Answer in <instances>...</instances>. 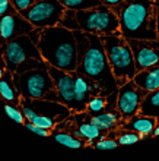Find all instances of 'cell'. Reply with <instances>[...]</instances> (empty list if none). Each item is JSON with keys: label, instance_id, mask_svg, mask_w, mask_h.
<instances>
[{"label": "cell", "instance_id": "6da1fadb", "mask_svg": "<svg viewBox=\"0 0 159 161\" xmlns=\"http://www.w3.org/2000/svg\"><path fill=\"white\" fill-rule=\"evenodd\" d=\"M126 40H158L155 0H124L114 8Z\"/></svg>", "mask_w": 159, "mask_h": 161}, {"label": "cell", "instance_id": "7a4b0ae2", "mask_svg": "<svg viewBox=\"0 0 159 161\" xmlns=\"http://www.w3.org/2000/svg\"><path fill=\"white\" fill-rule=\"evenodd\" d=\"M37 47L42 60L48 66L64 72H76L79 57L73 31L60 25L41 30V38Z\"/></svg>", "mask_w": 159, "mask_h": 161}, {"label": "cell", "instance_id": "3957f363", "mask_svg": "<svg viewBox=\"0 0 159 161\" xmlns=\"http://www.w3.org/2000/svg\"><path fill=\"white\" fill-rule=\"evenodd\" d=\"M89 35V47L85 51L83 57L79 60L76 73L82 75L91 82H96L104 91V97L117 92L118 85L111 70V66L107 59L102 40L98 35Z\"/></svg>", "mask_w": 159, "mask_h": 161}, {"label": "cell", "instance_id": "277c9868", "mask_svg": "<svg viewBox=\"0 0 159 161\" xmlns=\"http://www.w3.org/2000/svg\"><path fill=\"white\" fill-rule=\"evenodd\" d=\"M104 44L107 59L114 73V78L117 80V85L121 86L129 80H133L137 69L134 63V56L131 51L129 41L123 38L120 34L104 35L101 37Z\"/></svg>", "mask_w": 159, "mask_h": 161}, {"label": "cell", "instance_id": "5b68a950", "mask_svg": "<svg viewBox=\"0 0 159 161\" xmlns=\"http://www.w3.org/2000/svg\"><path fill=\"white\" fill-rule=\"evenodd\" d=\"M80 31L98 37L120 34V21L114 9L101 4L98 8L77 12Z\"/></svg>", "mask_w": 159, "mask_h": 161}, {"label": "cell", "instance_id": "8992f818", "mask_svg": "<svg viewBox=\"0 0 159 161\" xmlns=\"http://www.w3.org/2000/svg\"><path fill=\"white\" fill-rule=\"evenodd\" d=\"M13 82L22 98L41 100L54 89V82L48 69H35L25 73H13Z\"/></svg>", "mask_w": 159, "mask_h": 161}, {"label": "cell", "instance_id": "52a82bcc", "mask_svg": "<svg viewBox=\"0 0 159 161\" xmlns=\"http://www.w3.org/2000/svg\"><path fill=\"white\" fill-rule=\"evenodd\" d=\"M64 10L66 8L59 0H37L31 8L21 12V15L34 28L45 30L59 25Z\"/></svg>", "mask_w": 159, "mask_h": 161}, {"label": "cell", "instance_id": "ba28073f", "mask_svg": "<svg viewBox=\"0 0 159 161\" xmlns=\"http://www.w3.org/2000/svg\"><path fill=\"white\" fill-rule=\"evenodd\" d=\"M28 59H42L37 44H34L28 35H22L6 42V47H4L6 70L15 73L18 66Z\"/></svg>", "mask_w": 159, "mask_h": 161}, {"label": "cell", "instance_id": "9c48e42d", "mask_svg": "<svg viewBox=\"0 0 159 161\" xmlns=\"http://www.w3.org/2000/svg\"><path fill=\"white\" fill-rule=\"evenodd\" d=\"M146 91L139 88L133 80H129L124 85L118 86L117 91V111L121 116V122L133 119L140 114L142 101L146 97Z\"/></svg>", "mask_w": 159, "mask_h": 161}, {"label": "cell", "instance_id": "30bf717a", "mask_svg": "<svg viewBox=\"0 0 159 161\" xmlns=\"http://www.w3.org/2000/svg\"><path fill=\"white\" fill-rule=\"evenodd\" d=\"M134 56L137 72L159 63V40H127Z\"/></svg>", "mask_w": 159, "mask_h": 161}, {"label": "cell", "instance_id": "8fae6325", "mask_svg": "<svg viewBox=\"0 0 159 161\" xmlns=\"http://www.w3.org/2000/svg\"><path fill=\"white\" fill-rule=\"evenodd\" d=\"M50 76L54 82V89L61 104L73 111L75 108V76L76 72H64L56 68H48Z\"/></svg>", "mask_w": 159, "mask_h": 161}, {"label": "cell", "instance_id": "7c38bea8", "mask_svg": "<svg viewBox=\"0 0 159 161\" xmlns=\"http://www.w3.org/2000/svg\"><path fill=\"white\" fill-rule=\"evenodd\" d=\"M34 26L21 13H12V15H6L2 18V37L4 42H9L12 40L22 37V35H28Z\"/></svg>", "mask_w": 159, "mask_h": 161}, {"label": "cell", "instance_id": "4fadbf2b", "mask_svg": "<svg viewBox=\"0 0 159 161\" xmlns=\"http://www.w3.org/2000/svg\"><path fill=\"white\" fill-rule=\"evenodd\" d=\"M32 107L35 108L38 114L45 116L53 119L56 123H60L67 120L72 114V110L67 106L61 104V103H56V101H48V100H32Z\"/></svg>", "mask_w": 159, "mask_h": 161}, {"label": "cell", "instance_id": "5bb4252c", "mask_svg": "<svg viewBox=\"0 0 159 161\" xmlns=\"http://www.w3.org/2000/svg\"><path fill=\"white\" fill-rule=\"evenodd\" d=\"M158 126V122L153 117H147L143 114L134 116L133 119L127 120V122H121L120 129L124 130H131L136 132L142 136V139H146L149 136H152V132L155 130V127Z\"/></svg>", "mask_w": 159, "mask_h": 161}, {"label": "cell", "instance_id": "9a60e30c", "mask_svg": "<svg viewBox=\"0 0 159 161\" xmlns=\"http://www.w3.org/2000/svg\"><path fill=\"white\" fill-rule=\"evenodd\" d=\"M133 82L146 92H152V91L159 89V63L152 66V68L145 69L142 72H137Z\"/></svg>", "mask_w": 159, "mask_h": 161}, {"label": "cell", "instance_id": "2e32d148", "mask_svg": "<svg viewBox=\"0 0 159 161\" xmlns=\"http://www.w3.org/2000/svg\"><path fill=\"white\" fill-rule=\"evenodd\" d=\"M0 97L3 98L6 104H13V106H19L21 103V94L15 86L13 82V73L6 70L3 79L0 80Z\"/></svg>", "mask_w": 159, "mask_h": 161}, {"label": "cell", "instance_id": "e0dca14e", "mask_svg": "<svg viewBox=\"0 0 159 161\" xmlns=\"http://www.w3.org/2000/svg\"><path fill=\"white\" fill-rule=\"evenodd\" d=\"M86 117H88V114L83 113V120H77L76 117L75 119L77 120V129H79L82 136H83V141L86 142V145L93 147L96 141H99L104 138V132L101 130L99 127H96L95 125L91 122V119L86 120Z\"/></svg>", "mask_w": 159, "mask_h": 161}, {"label": "cell", "instance_id": "ac0fdd59", "mask_svg": "<svg viewBox=\"0 0 159 161\" xmlns=\"http://www.w3.org/2000/svg\"><path fill=\"white\" fill-rule=\"evenodd\" d=\"M91 122L96 127H99L102 132H113L117 129L118 123H121V116L117 110L113 111H104L98 116H91Z\"/></svg>", "mask_w": 159, "mask_h": 161}, {"label": "cell", "instance_id": "d6986e66", "mask_svg": "<svg viewBox=\"0 0 159 161\" xmlns=\"http://www.w3.org/2000/svg\"><path fill=\"white\" fill-rule=\"evenodd\" d=\"M140 114L153 117V119H159V89L146 94L145 100L142 101Z\"/></svg>", "mask_w": 159, "mask_h": 161}, {"label": "cell", "instance_id": "ffe728a7", "mask_svg": "<svg viewBox=\"0 0 159 161\" xmlns=\"http://www.w3.org/2000/svg\"><path fill=\"white\" fill-rule=\"evenodd\" d=\"M53 138H54L59 144L64 145L67 148H73V149H79L82 147L86 145V142L82 139H77L73 133L70 132H64V130H54L53 132Z\"/></svg>", "mask_w": 159, "mask_h": 161}, {"label": "cell", "instance_id": "44dd1931", "mask_svg": "<svg viewBox=\"0 0 159 161\" xmlns=\"http://www.w3.org/2000/svg\"><path fill=\"white\" fill-rule=\"evenodd\" d=\"M66 9L75 10V12H80V10H88V9H93L101 6L99 0H59Z\"/></svg>", "mask_w": 159, "mask_h": 161}, {"label": "cell", "instance_id": "7402d4cb", "mask_svg": "<svg viewBox=\"0 0 159 161\" xmlns=\"http://www.w3.org/2000/svg\"><path fill=\"white\" fill-rule=\"evenodd\" d=\"M86 111H88V114H91V116H98V114H101V113L107 111V97L92 95L88 101Z\"/></svg>", "mask_w": 159, "mask_h": 161}, {"label": "cell", "instance_id": "603a6c76", "mask_svg": "<svg viewBox=\"0 0 159 161\" xmlns=\"http://www.w3.org/2000/svg\"><path fill=\"white\" fill-rule=\"evenodd\" d=\"M59 25L66 28V30H69V31H73V32H75V31H80L79 21H77V12L70 10V9H66Z\"/></svg>", "mask_w": 159, "mask_h": 161}, {"label": "cell", "instance_id": "cb8c5ba5", "mask_svg": "<svg viewBox=\"0 0 159 161\" xmlns=\"http://www.w3.org/2000/svg\"><path fill=\"white\" fill-rule=\"evenodd\" d=\"M115 139L118 145H133L142 139V136L131 130H124V129H115Z\"/></svg>", "mask_w": 159, "mask_h": 161}, {"label": "cell", "instance_id": "d4e9b609", "mask_svg": "<svg viewBox=\"0 0 159 161\" xmlns=\"http://www.w3.org/2000/svg\"><path fill=\"white\" fill-rule=\"evenodd\" d=\"M50 66L44 62L42 59H28L25 60L24 63H21L19 66H18L16 72L15 73H25L28 72V70H35V69H48Z\"/></svg>", "mask_w": 159, "mask_h": 161}, {"label": "cell", "instance_id": "484cf974", "mask_svg": "<svg viewBox=\"0 0 159 161\" xmlns=\"http://www.w3.org/2000/svg\"><path fill=\"white\" fill-rule=\"evenodd\" d=\"M4 113L13 120V122L19 123V125H25L26 119L24 113H22L21 107L19 106H13V104H4Z\"/></svg>", "mask_w": 159, "mask_h": 161}, {"label": "cell", "instance_id": "4316f807", "mask_svg": "<svg viewBox=\"0 0 159 161\" xmlns=\"http://www.w3.org/2000/svg\"><path fill=\"white\" fill-rule=\"evenodd\" d=\"M19 107H21V110H22V113H24V116H25L26 122L31 123L34 119H35V116L38 114L37 111H35V108L32 107V100H28V98H21Z\"/></svg>", "mask_w": 159, "mask_h": 161}, {"label": "cell", "instance_id": "83f0119b", "mask_svg": "<svg viewBox=\"0 0 159 161\" xmlns=\"http://www.w3.org/2000/svg\"><path fill=\"white\" fill-rule=\"evenodd\" d=\"M114 135H115V132H111V136H104L102 139H99V141H96L95 142V145H93V148H96V149H114V148H117L118 147V142H117V139L114 138Z\"/></svg>", "mask_w": 159, "mask_h": 161}, {"label": "cell", "instance_id": "f1b7e54d", "mask_svg": "<svg viewBox=\"0 0 159 161\" xmlns=\"http://www.w3.org/2000/svg\"><path fill=\"white\" fill-rule=\"evenodd\" d=\"M32 125H35V126L41 127V129H45V130H53L56 127V125L57 123L54 122L53 119H50V117H45V116H41V114H37L35 116V119L32 120Z\"/></svg>", "mask_w": 159, "mask_h": 161}, {"label": "cell", "instance_id": "f546056e", "mask_svg": "<svg viewBox=\"0 0 159 161\" xmlns=\"http://www.w3.org/2000/svg\"><path fill=\"white\" fill-rule=\"evenodd\" d=\"M35 2L37 0H12V4H13V8H15V10L18 13H21L24 10H26L28 8H31Z\"/></svg>", "mask_w": 159, "mask_h": 161}, {"label": "cell", "instance_id": "4dcf8cb0", "mask_svg": "<svg viewBox=\"0 0 159 161\" xmlns=\"http://www.w3.org/2000/svg\"><path fill=\"white\" fill-rule=\"evenodd\" d=\"M16 13L15 8H13L12 2H6V0H0V18L6 16V15H12Z\"/></svg>", "mask_w": 159, "mask_h": 161}, {"label": "cell", "instance_id": "1f68e13d", "mask_svg": "<svg viewBox=\"0 0 159 161\" xmlns=\"http://www.w3.org/2000/svg\"><path fill=\"white\" fill-rule=\"evenodd\" d=\"M25 126H26V129H29L31 132H34V133H37V135H40V136H50V130L41 129V127L35 126V125H32V123H29V122H26Z\"/></svg>", "mask_w": 159, "mask_h": 161}, {"label": "cell", "instance_id": "d6a6232c", "mask_svg": "<svg viewBox=\"0 0 159 161\" xmlns=\"http://www.w3.org/2000/svg\"><path fill=\"white\" fill-rule=\"evenodd\" d=\"M28 37L31 38V41H32L34 44H38L40 38H41V30H38V28H34V30L31 31L29 34H28Z\"/></svg>", "mask_w": 159, "mask_h": 161}, {"label": "cell", "instance_id": "836d02e7", "mask_svg": "<svg viewBox=\"0 0 159 161\" xmlns=\"http://www.w3.org/2000/svg\"><path fill=\"white\" fill-rule=\"evenodd\" d=\"M99 2L104 4V6H108V8L114 9V8H117V6H120L124 0H99Z\"/></svg>", "mask_w": 159, "mask_h": 161}, {"label": "cell", "instance_id": "e575fe53", "mask_svg": "<svg viewBox=\"0 0 159 161\" xmlns=\"http://www.w3.org/2000/svg\"><path fill=\"white\" fill-rule=\"evenodd\" d=\"M156 8V28H158V40H159V0H155Z\"/></svg>", "mask_w": 159, "mask_h": 161}, {"label": "cell", "instance_id": "d590c367", "mask_svg": "<svg viewBox=\"0 0 159 161\" xmlns=\"http://www.w3.org/2000/svg\"><path fill=\"white\" fill-rule=\"evenodd\" d=\"M4 73H6V69H4V68H2V66H0V80L3 79Z\"/></svg>", "mask_w": 159, "mask_h": 161}, {"label": "cell", "instance_id": "8d00e7d4", "mask_svg": "<svg viewBox=\"0 0 159 161\" xmlns=\"http://www.w3.org/2000/svg\"><path fill=\"white\" fill-rule=\"evenodd\" d=\"M152 136H159V125L155 127V130L152 132Z\"/></svg>", "mask_w": 159, "mask_h": 161}, {"label": "cell", "instance_id": "74e56055", "mask_svg": "<svg viewBox=\"0 0 159 161\" xmlns=\"http://www.w3.org/2000/svg\"><path fill=\"white\" fill-rule=\"evenodd\" d=\"M0 37H2V18H0Z\"/></svg>", "mask_w": 159, "mask_h": 161}, {"label": "cell", "instance_id": "f35d334b", "mask_svg": "<svg viewBox=\"0 0 159 161\" xmlns=\"http://www.w3.org/2000/svg\"><path fill=\"white\" fill-rule=\"evenodd\" d=\"M156 122H158V125H159V119H156Z\"/></svg>", "mask_w": 159, "mask_h": 161}, {"label": "cell", "instance_id": "ab89813d", "mask_svg": "<svg viewBox=\"0 0 159 161\" xmlns=\"http://www.w3.org/2000/svg\"><path fill=\"white\" fill-rule=\"evenodd\" d=\"M6 2H12V0H6Z\"/></svg>", "mask_w": 159, "mask_h": 161}]
</instances>
